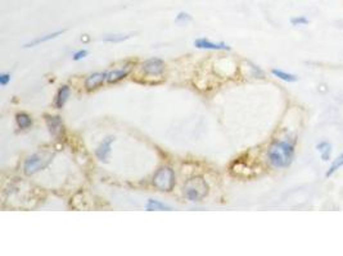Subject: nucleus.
Returning <instances> with one entry per match:
<instances>
[{
  "label": "nucleus",
  "mask_w": 343,
  "mask_h": 256,
  "mask_svg": "<svg viewBox=\"0 0 343 256\" xmlns=\"http://www.w3.org/2000/svg\"><path fill=\"white\" fill-rule=\"evenodd\" d=\"M295 156V147L288 141H275L269 147L268 158L275 168H287L291 165Z\"/></svg>",
  "instance_id": "f257e3e1"
},
{
  "label": "nucleus",
  "mask_w": 343,
  "mask_h": 256,
  "mask_svg": "<svg viewBox=\"0 0 343 256\" xmlns=\"http://www.w3.org/2000/svg\"><path fill=\"white\" fill-rule=\"evenodd\" d=\"M208 190L210 188H208L207 182L202 177H193L188 179L184 185V195L192 203H197L205 199L208 194Z\"/></svg>",
  "instance_id": "f03ea898"
},
{
  "label": "nucleus",
  "mask_w": 343,
  "mask_h": 256,
  "mask_svg": "<svg viewBox=\"0 0 343 256\" xmlns=\"http://www.w3.org/2000/svg\"><path fill=\"white\" fill-rule=\"evenodd\" d=\"M54 155L51 152H37V154L30 155L23 163V172L27 176H32L39 170L44 169L51 163Z\"/></svg>",
  "instance_id": "7ed1b4c3"
},
{
  "label": "nucleus",
  "mask_w": 343,
  "mask_h": 256,
  "mask_svg": "<svg viewBox=\"0 0 343 256\" xmlns=\"http://www.w3.org/2000/svg\"><path fill=\"white\" fill-rule=\"evenodd\" d=\"M153 185L162 192L172 191L175 186V172L169 167L160 168L153 177Z\"/></svg>",
  "instance_id": "20e7f679"
},
{
  "label": "nucleus",
  "mask_w": 343,
  "mask_h": 256,
  "mask_svg": "<svg viewBox=\"0 0 343 256\" xmlns=\"http://www.w3.org/2000/svg\"><path fill=\"white\" fill-rule=\"evenodd\" d=\"M142 69L149 76H161L165 71V62L160 58H152L143 63Z\"/></svg>",
  "instance_id": "39448f33"
},
{
  "label": "nucleus",
  "mask_w": 343,
  "mask_h": 256,
  "mask_svg": "<svg viewBox=\"0 0 343 256\" xmlns=\"http://www.w3.org/2000/svg\"><path fill=\"white\" fill-rule=\"evenodd\" d=\"M194 46L198 49H205V50H230V46L225 42H214L211 40L206 39V37H201V39L194 40Z\"/></svg>",
  "instance_id": "423d86ee"
},
{
  "label": "nucleus",
  "mask_w": 343,
  "mask_h": 256,
  "mask_svg": "<svg viewBox=\"0 0 343 256\" xmlns=\"http://www.w3.org/2000/svg\"><path fill=\"white\" fill-rule=\"evenodd\" d=\"M114 142V137L113 136H108L105 137L104 140L100 142V145L98 146V149H96L95 151V155L96 158L99 159L100 161H107L109 158V155H111V146L112 143Z\"/></svg>",
  "instance_id": "0eeeda50"
},
{
  "label": "nucleus",
  "mask_w": 343,
  "mask_h": 256,
  "mask_svg": "<svg viewBox=\"0 0 343 256\" xmlns=\"http://www.w3.org/2000/svg\"><path fill=\"white\" fill-rule=\"evenodd\" d=\"M107 76H108V72H96V73L87 76L85 80V87L86 90L98 89L104 84V81H107Z\"/></svg>",
  "instance_id": "6e6552de"
},
{
  "label": "nucleus",
  "mask_w": 343,
  "mask_h": 256,
  "mask_svg": "<svg viewBox=\"0 0 343 256\" xmlns=\"http://www.w3.org/2000/svg\"><path fill=\"white\" fill-rule=\"evenodd\" d=\"M131 72V66L130 64H126V66L121 67L118 69H113V71L108 72V76H107V82L108 84H114V82H118L122 78L126 77Z\"/></svg>",
  "instance_id": "1a4fd4ad"
},
{
  "label": "nucleus",
  "mask_w": 343,
  "mask_h": 256,
  "mask_svg": "<svg viewBox=\"0 0 343 256\" xmlns=\"http://www.w3.org/2000/svg\"><path fill=\"white\" fill-rule=\"evenodd\" d=\"M45 121L51 136L57 137L62 132V118L58 116H46Z\"/></svg>",
  "instance_id": "9d476101"
},
{
  "label": "nucleus",
  "mask_w": 343,
  "mask_h": 256,
  "mask_svg": "<svg viewBox=\"0 0 343 256\" xmlns=\"http://www.w3.org/2000/svg\"><path fill=\"white\" fill-rule=\"evenodd\" d=\"M69 94H71V90H69V87L67 86V85H63V86L58 90L54 100V104L57 109H62V108L64 107V104H66L67 100H68L69 98Z\"/></svg>",
  "instance_id": "9b49d317"
},
{
  "label": "nucleus",
  "mask_w": 343,
  "mask_h": 256,
  "mask_svg": "<svg viewBox=\"0 0 343 256\" xmlns=\"http://www.w3.org/2000/svg\"><path fill=\"white\" fill-rule=\"evenodd\" d=\"M64 31L63 30H59V31H55V32H51V33H48V35H44L41 36V37H37V39L32 40V41L27 42V44L24 45V48H32V46H36V45H40L42 44V42H46V41H50V40L55 39V37H58L59 35H62Z\"/></svg>",
  "instance_id": "f8f14e48"
},
{
  "label": "nucleus",
  "mask_w": 343,
  "mask_h": 256,
  "mask_svg": "<svg viewBox=\"0 0 343 256\" xmlns=\"http://www.w3.org/2000/svg\"><path fill=\"white\" fill-rule=\"evenodd\" d=\"M15 123H17L18 128H21V129H26V128L31 127V125H32V120H31V117L28 116V114L18 113L17 116H15Z\"/></svg>",
  "instance_id": "ddd939ff"
},
{
  "label": "nucleus",
  "mask_w": 343,
  "mask_h": 256,
  "mask_svg": "<svg viewBox=\"0 0 343 256\" xmlns=\"http://www.w3.org/2000/svg\"><path fill=\"white\" fill-rule=\"evenodd\" d=\"M145 209L147 210H171V206L166 205V204L163 203H160V201H157V200H153V199H149L148 200L147 205H145Z\"/></svg>",
  "instance_id": "4468645a"
},
{
  "label": "nucleus",
  "mask_w": 343,
  "mask_h": 256,
  "mask_svg": "<svg viewBox=\"0 0 343 256\" xmlns=\"http://www.w3.org/2000/svg\"><path fill=\"white\" fill-rule=\"evenodd\" d=\"M271 73H273L275 77L286 81V82H296V81H297V76L291 75V73H287V72L282 71V69H273Z\"/></svg>",
  "instance_id": "2eb2a0df"
},
{
  "label": "nucleus",
  "mask_w": 343,
  "mask_h": 256,
  "mask_svg": "<svg viewBox=\"0 0 343 256\" xmlns=\"http://www.w3.org/2000/svg\"><path fill=\"white\" fill-rule=\"evenodd\" d=\"M131 37V35H124V33H114V35H105L103 41L105 42H122L126 41Z\"/></svg>",
  "instance_id": "dca6fc26"
},
{
  "label": "nucleus",
  "mask_w": 343,
  "mask_h": 256,
  "mask_svg": "<svg viewBox=\"0 0 343 256\" xmlns=\"http://www.w3.org/2000/svg\"><path fill=\"white\" fill-rule=\"evenodd\" d=\"M318 150H319L320 155L324 160H329L331 158V152H332V146L329 142H322L318 145Z\"/></svg>",
  "instance_id": "f3484780"
},
{
  "label": "nucleus",
  "mask_w": 343,
  "mask_h": 256,
  "mask_svg": "<svg viewBox=\"0 0 343 256\" xmlns=\"http://www.w3.org/2000/svg\"><path fill=\"white\" fill-rule=\"evenodd\" d=\"M341 167H343V154L342 155H340L336 160L333 161V164L331 165V168H329V170L327 172V177H331L332 174H333L336 170H338L340 169Z\"/></svg>",
  "instance_id": "a211bd4d"
},
{
  "label": "nucleus",
  "mask_w": 343,
  "mask_h": 256,
  "mask_svg": "<svg viewBox=\"0 0 343 256\" xmlns=\"http://www.w3.org/2000/svg\"><path fill=\"white\" fill-rule=\"evenodd\" d=\"M291 23L293 26H305V24L309 23V19L305 15H298V17L291 18Z\"/></svg>",
  "instance_id": "6ab92c4d"
},
{
  "label": "nucleus",
  "mask_w": 343,
  "mask_h": 256,
  "mask_svg": "<svg viewBox=\"0 0 343 256\" xmlns=\"http://www.w3.org/2000/svg\"><path fill=\"white\" fill-rule=\"evenodd\" d=\"M175 21L179 22V23H187V22L192 21V15L187 12H180L175 17Z\"/></svg>",
  "instance_id": "aec40b11"
},
{
  "label": "nucleus",
  "mask_w": 343,
  "mask_h": 256,
  "mask_svg": "<svg viewBox=\"0 0 343 256\" xmlns=\"http://www.w3.org/2000/svg\"><path fill=\"white\" fill-rule=\"evenodd\" d=\"M10 82V73H1L0 75V85L1 86H6Z\"/></svg>",
  "instance_id": "412c9836"
},
{
  "label": "nucleus",
  "mask_w": 343,
  "mask_h": 256,
  "mask_svg": "<svg viewBox=\"0 0 343 256\" xmlns=\"http://www.w3.org/2000/svg\"><path fill=\"white\" fill-rule=\"evenodd\" d=\"M86 55H87V50H85V49H84V50H78V51H76V53L75 54H73V60H76V62H77V60H81V59H84V58L85 57H86Z\"/></svg>",
  "instance_id": "4be33fe9"
}]
</instances>
